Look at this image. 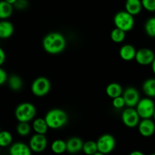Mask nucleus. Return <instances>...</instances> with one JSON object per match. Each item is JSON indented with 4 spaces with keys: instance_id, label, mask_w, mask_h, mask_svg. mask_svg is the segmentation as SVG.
<instances>
[{
    "instance_id": "1",
    "label": "nucleus",
    "mask_w": 155,
    "mask_h": 155,
    "mask_svg": "<svg viewBox=\"0 0 155 155\" xmlns=\"http://www.w3.org/2000/svg\"><path fill=\"white\" fill-rule=\"evenodd\" d=\"M42 45L45 51L49 54H59L66 47V40L61 33L54 32L45 36L42 41Z\"/></svg>"
},
{
    "instance_id": "2",
    "label": "nucleus",
    "mask_w": 155,
    "mask_h": 155,
    "mask_svg": "<svg viewBox=\"0 0 155 155\" xmlns=\"http://www.w3.org/2000/svg\"><path fill=\"white\" fill-rule=\"evenodd\" d=\"M48 127L51 129L61 128L68 123V114L61 109H52L46 114L45 117Z\"/></svg>"
},
{
    "instance_id": "3",
    "label": "nucleus",
    "mask_w": 155,
    "mask_h": 155,
    "mask_svg": "<svg viewBox=\"0 0 155 155\" xmlns=\"http://www.w3.org/2000/svg\"><path fill=\"white\" fill-rule=\"evenodd\" d=\"M36 114V107L33 104L24 102L16 107L15 117L19 122H29L34 118Z\"/></svg>"
},
{
    "instance_id": "4",
    "label": "nucleus",
    "mask_w": 155,
    "mask_h": 155,
    "mask_svg": "<svg viewBox=\"0 0 155 155\" xmlns=\"http://www.w3.org/2000/svg\"><path fill=\"white\" fill-rule=\"evenodd\" d=\"M114 22L116 27L127 32L130 31L133 28L135 21L133 15L127 12V11H122L115 15Z\"/></svg>"
},
{
    "instance_id": "5",
    "label": "nucleus",
    "mask_w": 155,
    "mask_h": 155,
    "mask_svg": "<svg viewBox=\"0 0 155 155\" xmlns=\"http://www.w3.org/2000/svg\"><path fill=\"white\" fill-rule=\"evenodd\" d=\"M136 110L142 119L151 118L154 116L155 104L154 101L149 98H142L136 105Z\"/></svg>"
},
{
    "instance_id": "6",
    "label": "nucleus",
    "mask_w": 155,
    "mask_h": 155,
    "mask_svg": "<svg viewBox=\"0 0 155 155\" xmlns=\"http://www.w3.org/2000/svg\"><path fill=\"white\" fill-rule=\"evenodd\" d=\"M50 89H51V83L46 77H38L32 83V92L33 95L37 97H42L47 95L49 92Z\"/></svg>"
},
{
    "instance_id": "7",
    "label": "nucleus",
    "mask_w": 155,
    "mask_h": 155,
    "mask_svg": "<svg viewBox=\"0 0 155 155\" xmlns=\"http://www.w3.org/2000/svg\"><path fill=\"white\" fill-rule=\"evenodd\" d=\"M97 145H98V151H99L100 153L102 154H109L114 149L116 141L111 135L104 134L98 139Z\"/></svg>"
},
{
    "instance_id": "8",
    "label": "nucleus",
    "mask_w": 155,
    "mask_h": 155,
    "mask_svg": "<svg viewBox=\"0 0 155 155\" xmlns=\"http://www.w3.org/2000/svg\"><path fill=\"white\" fill-rule=\"evenodd\" d=\"M139 118H140V116L138 114L137 110L133 107H128L122 113L123 123L124 125L130 128H133L139 126Z\"/></svg>"
},
{
    "instance_id": "9",
    "label": "nucleus",
    "mask_w": 155,
    "mask_h": 155,
    "mask_svg": "<svg viewBox=\"0 0 155 155\" xmlns=\"http://www.w3.org/2000/svg\"><path fill=\"white\" fill-rule=\"evenodd\" d=\"M30 148L33 151L39 153L43 151L47 146V139L45 134L36 133L30 140Z\"/></svg>"
},
{
    "instance_id": "10",
    "label": "nucleus",
    "mask_w": 155,
    "mask_h": 155,
    "mask_svg": "<svg viewBox=\"0 0 155 155\" xmlns=\"http://www.w3.org/2000/svg\"><path fill=\"white\" fill-rule=\"evenodd\" d=\"M155 58V54L149 48H141L136 51V61L138 64L141 65L151 64Z\"/></svg>"
},
{
    "instance_id": "11",
    "label": "nucleus",
    "mask_w": 155,
    "mask_h": 155,
    "mask_svg": "<svg viewBox=\"0 0 155 155\" xmlns=\"http://www.w3.org/2000/svg\"><path fill=\"white\" fill-rule=\"evenodd\" d=\"M124 100H125L126 105L127 107H133L137 105L139 101H140L139 92L137 89L133 87H129L126 89L123 94Z\"/></svg>"
},
{
    "instance_id": "12",
    "label": "nucleus",
    "mask_w": 155,
    "mask_h": 155,
    "mask_svg": "<svg viewBox=\"0 0 155 155\" xmlns=\"http://www.w3.org/2000/svg\"><path fill=\"white\" fill-rule=\"evenodd\" d=\"M139 133L144 137H150L155 132V124L151 118L143 119L139 124Z\"/></svg>"
},
{
    "instance_id": "13",
    "label": "nucleus",
    "mask_w": 155,
    "mask_h": 155,
    "mask_svg": "<svg viewBox=\"0 0 155 155\" xmlns=\"http://www.w3.org/2000/svg\"><path fill=\"white\" fill-rule=\"evenodd\" d=\"M31 151L30 146L22 142H16L11 146L9 152L11 155H30Z\"/></svg>"
},
{
    "instance_id": "14",
    "label": "nucleus",
    "mask_w": 155,
    "mask_h": 155,
    "mask_svg": "<svg viewBox=\"0 0 155 155\" xmlns=\"http://www.w3.org/2000/svg\"><path fill=\"white\" fill-rule=\"evenodd\" d=\"M136 51H137L133 45L127 44V45H124L121 47L120 50V56L123 60L130 61L136 58Z\"/></svg>"
},
{
    "instance_id": "15",
    "label": "nucleus",
    "mask_w": 155,
    "mask_h": 155,
    "mask_svg": "<svg viewBox=\"0 0 155 155\" xmlns=\"http://www.w3.org/2000/svg\"><path fill=\"white\" fill-rule=\"evenodd\" d=\"M143 8L142 0H127L125 3V9L132 15L139 14Z\"/></svg>"
},
{
    "instance_id": "16",
    "label": "nucleus",
    "mask_w": 155,
    "mask_h": 155,
    "mask_svg": "<svg viewBox=\"0 0 155 155\" xmlns=\"http://www.w3.org/2000/svg\"><path fill=\"white\" fill-rule=\"evenodd\" d=\"M83 142L80 138L72 137L67 142V151L70 153H77L83 150Z\"/></svg>"
},
{
    "instance_id": "17",
    "label": "nucleus",
    "mask_w": 155,
    "mask_h": 155,
    "mask_svg": "<svg viewBox=\"0 0 155 155\" xmlns=\"http://www.w3.org/2000/svg\"><path fill=\"white\" fill-rule=\"evenodd\" d=\"M14 33V26L9 21H3L0 23V37L2 39L9 38Z\"/></svg>"
},
{
    "instance_id": "18",
    "label": "nucleus",
    "mask_w": 155,
    "mask_h": 155,
    "mask_svg": "<svg viewBox=\"0 0 155 155\" xmlns=\"http://www.w3.org/2000/svg\"><path fill=\"white\" fill-rule=\"evenodd\" d=\"M106 93L110 98H114L120 96L123 93L122 86L117 83H110L106 88Z\"/></svg>"
},
{
    "instance_id": "19",
    "label": "nucleus",
    "mask_w": 155,
    "mask_h": 155,
    "mask_svg": "<svg viewBox=\"0 0 155 155\" xmlns=\"http://www.w3.org/2000/svg\"><path fill=\"white\" fill-rule=\"evenodd\" d=\"M49 128L47 124L45 119L42 118H36L33 123V129L36 133H39V134H45Z\"/></svg>"
},
{
    "instance_id": "20",
    "label": "nucleus",
    "mask_w": 155,
    "mask_h": 155,
    "mask_svg": "<svg viewBox=\"0 0 155 155\" xmlns=\"http://www.w3.org/2000/svg\"><path fill=\"white\" fill-rule=\"evenodd\" d=\"M142 89L147 96L155 98V79H148L145 80L142 86Z\"/></svg>"
},
{
    "instance_id": "21",
    "label": "nucleus",
    "mask_w": 155,
    "mask_h": 155,
    "mask_svg": "<svg viewBox=\"0 0 155 155\" xmlns=\"http://www.w3.org/2000/svg\"><path fill=\"white\" fill-rule=\"evenodd\" d=\"M13 12V7L12 5L3 0L0 2V18L1 19H6L9 18L12 15Z\"/></svg>"
},
{
    "instance_id": "22",
    "label": "nucleus",
    "mask_w": 155,
    "mask_h": 155,
    "mask_svg": "<svg viewBox=\"0 0 155 155\" xmlns=\"http://www.w3.org/2000/svg\"><path fill=\"white\" fill-rule=\"evenodd\" d=\"M51 149L55 154H62L67 151V142L61 139H57L51 143Z\"/></svg>"
},
{
    "instance_id": "23",
    "label": "nucleus",
    "mask_w": 155,
    "mask_h": 155,
    "mask_svg": "<svg viewBox=\"0 0 155 155\" xmlns=\"http://www.w3.org/2000/svg\"><path fill=\"white\" fill-rule=\"evenodd\" d=\"M125 33L126 32L124 30L116 27L110 33V38H111L113 42H116V43H120L125 39Z\"/></svg>"
},
{
    "instance_id": "24",
    "label": "nucleus",
    "mask_w": 155,
    "mask_h": 155,
    "mask_svg": "<svg viewBox=\"0 0 155 155\" xmlns=\"http://www.w3.org/2000/svg\"><path fill=\"white\" fill-rule=\"evenodd\" d=\"M83 151L85 154L92 155H95L98 152V145H97V142H94V141H88V142H85L83 145Z\"/></svg>"
},
{
    "instance_id": "25",
    "label": "nucleus",
    "mask_w": 155,
    "mask_h": 155,
    "mask_svg": "<svg viewBox=\"0 0 155 155\" xmlns=\"http://www.w3.org/2000/svg\"><path fill=\"white\" fill-rule=\"evenodd\" d=\"M8 85L12 90L18 91L22 87V80L18 76L13 75L9 78Z\"/></svg>"
},
{
    "instance_id": "26",
    "label": "nucleus",
    "mask_w": 155,
    "mask_h": 155,
    "mask_svg": "<svg viewBox=\"0 0 155 155\" xmlns=\"http://www.w3.org/2000/svg\"><path fill=\"white\" fill-rule=\"evenodd\" d=\"M12 134L8 131H2L0 133V146L7 147L12 142Z\"/></svg>"
},
{
    "instance_id": "27",
    "label": "nucleus",
    "mask_w": 155,
    "mask_h": 155,
    "mask_svg": "<svg viewBox=\"0 0 155 155\" xmlns=\"http://www.w3.org/2000/svg\"><path fill=\"white\" fill-rule=\"evenodd\" d=\"M145 30L147 34L151 37H155V17L151 18L146 21Z\"/></svg>"
},
{
    "instance_id": "28",
    "label": "nucleus",
    "mask_w": 155,
    "mask_h": 155,
    "mask_svg": "<svg viewBox=\"0 0 155 155\" xmlns=\"http://www.w3.org/2000/svg\"><path fill=\"white\" fill-rule=\"evenodd\" d=\"M30 126L28 122H20L17 126V133L21 136H26L30 133Z\"/></svg>"
},
{
    "instance_id": "29",
    "label": "nucleus",
    "mask_w": 155,
    "mask_h": 155,
    "mask_svg": "<svg viewBox=\"0 0 155 155\" xmlns=\"http://www.w3.org/2000/svg\"><path fill=\"white\" fill-rule=\"evenodd\" d=\"M112 104H113V107H115L116 109H121L126 105V102L124 97L122 95H120V96H118L117 98H113Z\"/></svg>"
},
{
    "instance_id": "30",
    "label": "nucleus",
    "mask_w": 155,
    "mask_h": 155,
    "mask_svg": "<svg viewBox=\"0 0 155 155\" xmlns=\"http://www.w3.org/2000/svg\"><path fill=\"white\" fill-rule=\"evenodd\" d=\"M142 4L144 8L148 12H155V0H142Z\"/></svg>"
},
{
    "instance_id": "31",
    "label": "nucleus",
    "mask_w": 155,
    "mask_h": 155,
    "mask_svg": "<svg viewBox=\"0 0 155 155\" xmlns=\"http://www.w3.org/2000/svg\"><path fill=\"white\" fill-rule=\"evenodd\" d=\"M15 6L18 9H24L27 7V0H18L15 3Z\"/></svg>"
},
{
    "instance_id": "32",
    "label": "nucleus",
    "mask_w": 155,
    "mask_h": 155,
    "mask_svg": "<svg viewBox=\"0 0 155 155\" xmlns=\"http://www.w3.org/2000/svg\"><path fill=\"white\" fill-rule=\"evenodd\" d=\"M6 80H7V73L2 68H1L0 69V84H4Z\"/></svg>"
},
{
    "instance_id": "33",
    "label": "nucleus",
    "mask_w": 155,
    "mask_h": 155,
    "mask_svg": "<svg viewBox=\"0 0 155 155\" xmlns=\"http://www.w3.org/2000/svg\"><path fill=\"white\" fill-rule=\"evenodd\" d=\"M5 58L6 56L5 54L4 50H3L2 48H1V49H0V64H3V63H4L5 61Z\"/></svg>"
},
{
    "instance_id": "34",
    "label": "nucleus",
    "mask_w": 155,
    "mask_h": 155,
    "mask_svg": "<svg viewBox=\"0 0 155 155\" xmlns=\"http://www.w3.org/2000/svg\"><path fill=\"white\" fill-rule=\"evenodd\" d=\"M131 155H143V153L141 152V151H133V152L130 154Z\"/></svg>"
},
{
    "instance_id": "35",
    "label": "nucleus",
    "mask_w": 155,
    "mask_h": 155,
    "mask_svg": "<svg viewBox=\"0 0 155 155\" xmlns=\"http://www.w3.org/2000/svg\"><path fill=\"white\" fill-rule=\"evenodd\" d=\"M151 68H152V71L155 75V58H154V60L153 61L152 64H151Z\"/></svg>"
},
{
    "instance_id": "36",
    "label": "nucleus",
    "mask_w": 155,
    "mask_h": 155,
    "mask_svg": "<svg viewBox=\"0 0 155 155\" xmlns=\"http://www.w3.org/2000/svg\"><path fill=\"white\" fill-rule=\"evenodd\" d=\"M5 1L8 2V3H10V4L14 5V4H15V3H16V2L18 1V0H5Z\"/></svg>"
},
{
    "instance_id": "37",
    "label": "nucleus",
    "mask_w": 155,
    "mask_h": 155,
    "mask_svg": "<svg viewBox=\"0 0 155 155\" xmlns=\"http://www.w3.org/2000/svg\"><path fill=\"white\" fill-rule=\"evenodd\" d=\"M153 117H154V120H155V110H154V116H153Z\"/></svg>"
},
{
    "instance_id": "38",
    "label": "nucleus",
    "mask_w": 155,
    "mask_h": 155,
    "mask_svg": "<svg viewBox=\"0 0 155 155\" xmlns=\"http://www.w3.org/2000/svg\"><path fill=\"white\" fill-rule=\"evenodd\" d=\"M154 17H155V12H154Z\"/></svg>"
}]
</instances>
